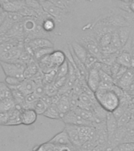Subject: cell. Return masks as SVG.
Instances as JSON below:
<instances>
[{
  "label": "cell",
  "mask_w": 134,
  "mask_h": 151,
  "mask_svg": "<svg viewBox=\"0 0 134 151\" xmlns=\"http://www.w3.org/2000/svg\"><path fill=\"white\" fill-rule=\"evenodd\" d=\"M41 6L45 13H47L48 15L52 17L57 22H62L66 17V15L69 14V12L66 11V9L57 6L48 0L41 2Z\"/></svg>",
  "instance_id": "3"
},
{
  "label": "cell",
  "mask_w": 134,
  "mask_h": 151,
  "mask_svg": "<svg viewBox=\"0 0 134 151\" xmlns=\"http://www.w3.org/2000/svg\"><path fill=\"white\" fill-rule=\"evenodd\" d=\"M120 64H118L116 61L111 65V76L113 77V79L115 77L116 74L118 73V69H119V68H120Z\"/></svg>",
  "instance_id": "43"
},
{
  "label": "cell",
  "mask_w": 134,
  "mask_h": 151,
  "mask_svg": "<svg viewBox=\"0 0 134 151\" xmlns=\"http://www.w3.org/2000/svg\"><path fill=\"white\" fill-rule=\"evenodd\" d=\"M37 63L40 69L42 71L43 73H48V72L52 70V69L55 67V66H54L52 65L51 61L50 60L49 54H48V55H46V56L44 57H43L42 58H40V60H38Z\"/></svg>",
  "instance_id": "23"
},
{
  "label": "cell",
  "mask_w": 134,
  "mask_h": 151,
  "mask_svg": "<svg viewBox=\"0 0 134 151\" xmlns=\"http://www.w3.org/2000/svg\"><path fill=\"white\" fill-rule=\"evenodd\" d=\"M38 99H40V98L34 92L25 95V101H24V103L22 105V109H33V106H34L35 101H37Z\"/></svg>",
  "instance_id": "28"
},
{
  "label": "cell",
  "mask_w": 134,
  "mask_h": 151,
  "mask_svg": "<svg viewBox=\"0 0 134 151\" xmlns=\"http://www.w3.org/2000/svg\"><path fill=\"white\" fill-rule=\"evenodd\" d=\"M105 124H106V132H107V135H108L109 139L113 135V134L115 132L116 130L118 129V120L113 115V113L107 112Z\"/></svg>",
  "instance_id": "13"
},
{
  "label": "cell",
  "mask_w": 134,
  "mask_h": 151,
  "mask_svg": "<svg viewBox=\"0 0 134 151\" xmlns=\"http://www.w3.org/2000/svg\"><path fill=\"white\" fill-rule=\"evenodd\" d=\"M111 36H112V32H106L104 33L99 38V40H97V42L100 46V47H106L107 45L111 43Z\"/></svg>",
  "instance_id": "36"
},
{
  "label": "cell",
  "mask_w": 134,
  "mask_h": 151,
  "mask_svg": "<svg viewBox=\"0 0 134 151\" xmlns=\"http://www.w3.org/2000/svg\"><path fill=\"white\" fill-rule=\"evenodd\" d=\"M21 80L17 79L16 77H12V76H7L6 80H5V83H7L9 87H14L17 86L20 83Z\"/></svg>",
  "instance_id": "40"
},
{
  "label": "cell",
  "mask_w": 134,
  "mask_h": 151,
  "mask_svg": "<svg viewBox=\"0 0 134 151\" xmlns=\"http://www.w3.org/2000/svg\"><path fill=\"white\" fill-rule=\"evenodd\" d=\"M134 79V68H128L123 76L120 79L116 80L114 83L125 92L129 91L130 86Z\"/></svg>",
  "instance_id": "5"
},
{
  "label": "cell",
  "mask_w": 134,
  "mask_h": 151,
  "mask_svg": "<svg viewBox=\"0 0 134 151\" xmlns=\"http://www.w3.org/2000/svg\"><path fill=\"white\" fill-rule=\"evenodd\" d=\"M134 150V142H121L117 146L114 147L111 151H133Z\"/></svg>",
  "instance_id": "30"
},
{
  "label": "cell",
  "mask_w": 134,
  "mask_h": 151,
  "mask_svg": "<svg viewBox=\"0 0 134 151\" xmlns=\"http://www.w3.org/2000/svg\"><path fill=\"white\" fill-rule=\"evenodd\" d=\"M50 60L51 61L52 65L55 67H58L60 65L66 61V56L65 52L62 51L60 50H54L49 54Z\"/></svg>",
  "instance_id": "19"
},
{
  "label": "cell",
  "mask_w": 134,
  "mask_h": 151,
  "mask_svg": "<svg viewBox=\"0 0 134 151\" xmlns=\"http://www.w3.org/2000/svg\"><path fill=\"white\" fill-rule=\"evenodd\" d=\"M54 50V47H44V48L36 49L33 51V58L37 61L38 60L42 58L43 57L48 55Z\"/></svg>",
  "instance_id": "29"
},
{
  "label": "cell",
  "mask_w": 134,
  "mask_h": 151,
  "mask_svg": "<svg viewBox=\"0 0 134 151\" xmlns=\"http://www.w3.org/2000/svg\"><path fill=\"white\" fill-rule=\"evenodd\" d=\"M40 70L37 61L33 58L28 64H26L25 68L24 70V77L25 79H32Z\"/></svg>",
  "instance_id": "16"
},
{
  "label": "cell",
  "mask_w": 134,
  "mask_h": 151,
  "mask_svg": "<svg viewBox=\"0 0 134 151\" xmlns=\"http://www.w3.org/2000/svg\"><path fill=\"white\" fill-rule=\"evenodd\" d=\"M68 73H69V62L68 61H67V59H66V61H64L63 63L62 64V65L58 66V70H57V74H56V77H55V79L67 76Z\"/></svg>",
  "instance_id": "32"
},
{
  "label": "cell",
  "mask_w": 134,
  "mask_h": 151,
  "mask_svg": "<svg viewBox=\"0 0 134 151\" xmlns=\"http://www.w3.org/2000/svg\"><path fill=\"white\" fill-rule=\"evenodd\" d=\"M25 6V1H21V2H11V1H7L2 3V9L3 11L7 13H18L19 10Z\"/></svg>",
  "instance_id": "17"
},
{
  "label": "cell",
  "mask_w": 134,
  "mask_h": 151,
  "mask_svg": "<svg viewBox=\"0 0 134 151\" xmlns=\"http://www.w3.org/2000/svg\"><path fill=\"white\" fill-rule=\"evenodd\" d=\"M38 1H39V2H40V3H41V2H45V1H47V0H38Z\"/></svg>",
  "instance_id": "54"
},
{
  "label": "cell",
  "mask_w": 134,
  "mask_h": 151,
  "mask_svg": "<svg viewBox=\"0 0 134 151\" xmlns=\"http://www.w3.org/2000/svg\"><path fill=\"white\" fill-rule=\"evenodd\" d=\"M130 9L132 10L133 13H134V1H132V2H130Z\"/></svg>",
  "instance_id": "48"
},
{
  "label": "cell",
  "mask_w": 134,
  "mask_h": 151,
  "mask_svg": "<svg viewBox=\"0 0 134 151\" xmlns=\"http://www.w3.org/2000/svg\"><path fill=\"white\" fill-rule=\"evenodd\" d=\"M94 94L97 102L106 112L112 113L119 106L120 99L112 90L99 87Z\"/></svg>",
  "instance_id": "1"
},
{
  "label": "cell",
  "mask_w": 134,
  "mask_h": 151,
  "mask_svg": "<svg viewBox=\"0 0 134 151\" xmlns=\"http://www.w3.org/2000/svg\"><path fill=\"white\" fill-rule=\"evenodd\" d=\"M57 109L59 110L60 116L62 117L63 116L65 113L70 110V101H69V95H61V98L56 104Z\"/></svg>",
  "instance_id": "20"
},
{
  "label": "cell",
  "mask_w": 134,
  "mask_h": 151,
  "mask_svg": "<svg viewBox=\"0 0 134 151\" xmlns=\"http://www.w3.org/2000/svg\"><path fill=\"white\" fill-rule=\"evenodd\" d=\"M44 87L45 94H47L48 96L51 97L58 94V91H59V89H58L56 87V86L54 84V83H48V84H45Z\"/></svg>",
  "instance_id": "38"
},
{
  "label": "cell",
  "mask_w": 134,
  "mask_h": 151,
  "mask_svg": "<svg viewBox=\"0 0 134 151\" xmlns=\"http://www.w3.org/2000/svg\"><path fill=\"white\" fill-rule=\"evenodd\" d=\"M126 142H134V135L133 136H132L131 138H130V139H128L127 141Z\"/></svg>",
  "instance_id": "49"
},
{
  "label": "cell",
  "mask_w": 134,
  "mask_h": 151,
  "mask_svg": "<svg viewBox=\"0 0 134 151\" xmlns=\"http://www.w3.org/2000/svg\"><path fill=\"white\" fill-rule=\"evenodd\" d=\"M128 69L127 67H125V66H123V65H121L120 68H119V69H118V73H117V74H116L115 77L114 78V81L115 82L116 80H118V79H120L122 76H123V74L126 72V70Z\"/></svg>",
  "instance_id": "44"
},
{
  "label": "cell",
  "mask_w": 134,
  "mask_h": 151,
  "mask_svg": "<svg viewBox=\"0 0 134 151\" xmlns=\"http://www.w3.org/2000/svg\"><path fill=\"white\" fill-rule=\"evenodd\" d=\"M15 107V102H14L13 98H7L0 100V112H9Z\"/></svg>",
  "instance_id": "27"
},
{
  "label": "cell",
  "mask_w": 134,
  "mask_h": 151,
  "mask_svg": "<svg viewBox=\"0 0 134 151\" xmlns=\"http://www.w3.org/2000/svg\"><path fill=\"white\" fill-rule=\"evenodd\" d=\"M35 83L31 79H24L21 80L20 83L14 87H16L17 89L23 93L25 95H27L28 94H31L34 92V90L35 88Z\"/></svg>",
  "instance_id": "14"
},
{
  "label": "cell",
  "mask_w": 134,
  "mask_h": 151,
  "mask_svg": "<svg viewBox=\"0 0 134 151\" xmlns=\"http://www.w3.org/2000/svg\"><path fill=\"white\" fill-rule=\"evenodd\" d=\"M20 112H21V109L16 107H14L13 109L9 111V120L7 122V126H16V125L21 124V119H20Z\"/></svg>",
  "instance_id": "24"
},
{
  "label": "cell",
  "mask_w": 134,
  "mask_h": 151,
  "mask_svg": "<svg viewBox=\"0 0 134 151\" xmlns=\"http://www.w3.org/2000/svg\"><path fill=\"white\" fill-rule=\"evenodd\" d=\"M47 142L52 144L55 146H70L72 145L70 138L66 130L63 129L59 134H55L50 141Z\"/></svg>",
  "instance_id": "10"
},
{
  "label": "cell",
  "mask_w": 134,
  "mask_h": 151,
  "mask_svg": "<svg viewBox=\"0 0 134 151\" xmlns=\"http://www.w3.org/2000/svg\"><path fill=\"white\" fill-rule=\"evenodd\" d=\"M117 33H118V37L120 40L122 47H123L129 41V39L131 35V28L128 26L121 27L117 29Z\"/></svg>",
  "instance_id": "22"
},
{
  "label": "cell",
  "mask_w": 134,
  "mask_h": 151,
  "mask_svg": "<svg viewBox=\"0 0 134 151\" xmlns=\"http://www.w3.org/2000/svg\"><path fill=\"white\" fill-rule=\"evenodd\" d=\"M133 96H134V91H133Z\"/></svg>",
  "instance_id": "56"
},
{
  "label": "cell",
  "mask_w": 134,
  "mask_h": 151,
  "mask_svg": "<svg viewBox=\"0 0 134 151\" xmlns=\"http://www.w3.org/2000/svg\"><path fill=\"white\" fill-rule=\"evenodd\" d=\"M54 151H71L70 146H55Z\"/></svg>",
  "instance_id": "46"
},
{
  "label": "cell",
  "mask_w": 134,
  "mask_h": 151,
  "mask_svg": "<svg viewBox=\"0 0 134 151\" xmlns=\"http://www.w3.org/2000/svg\"><path fill=\"white\" fill-rule=\"evenodd\" d=\"M38 114L33 109H23L20 112L21 124L32 125L36 121Z\"/></svg>",
  "instance_id": "9"
},
{
  "label": "cell",
  "mask_w": 134,
  "mask_h": 151,
  "mask_svg": "<svg viewBox=\"0 0 134 151\" xmlns=\"http://www.w3.org/2000/svg\"><path fill=\"white\" fill-rule=\"evenodd\" d=\"M133 56L132 54H130V52L125 51V50H121L120 53L118 54L116 61L118 64H120L121 65L125 66L127 68L131 67V62H132Z\"/></svg>",
  "instance_id": "21"
},
{
  "label": "cell",
  "mask_w": 134,
  "mask_h": 151,
  "mask_svg": "<svg viewBox=\"0 0 134 151\" xmlns=\"http://www.w3.org/2000/svg\"><path fill=\"white\" fill-rule=\"evenodd\" d=\"M133 151H134V150H133Z\"/></svg>",
  "instance_id": "57"
},
{
  "label": "cell",
  "mask_w": 134,
  "mask_h": 151,
  "mask_svg": "<svg viewBox=\"0 0 134 151\" xmlns=\"http://www.w3.org/2000/svg\"><path fill=\"white\" fill-rule=\"evenodd\" d=\"M56 23L57 21L52 17L47 14V16L43 18L42 21H41V27L45 32L49 34V33L54 32L56 28Z\"/></svg>",
  "instance_id": "18"
},
{
  "label": "cell",
  "mask_w": 134,
  "mask_h": 151,
  "mask_svg": "<svg viewBox=\"0 0 134 151\" xmlns=\"http://www.w3.org/2000/svg\"><path fill=\"white\" fill-rule=\"evenodd\" d=\"M9 112H0V125L1 126H7V122L9 120Z\"/></svg>",
  "instance_id": "42"
},
{
  "label": "cell",
  "mask_w": 134,
  "mask_h": 151,
  "mask_svg": "<svg viewBox=\"0 0 134 151\" xmlns=\"http://www.w3.org/2000/svg\"><path fill=\"white\" fill-rule=\"evenodd\" d=\"M130 120H131V109H127L125 111V113H123L122 115L118 119V127L125 126L128 123L130 122Z\"/></svg>",
  "instance_id": "33"
},
{
  "label": "cell",
  "mask_w": 134,
  "mask_h": 151,
  "mask_svg": "<svg viewBox=\"0 0 134 151\" xmlns=\"http://www.w3.org/2000/svg\"><path fill=\"white\" fill-rule=\"evenodd\" d=\"M73 111H74L77 114L81 116L83 119L88 120V121H91V122L94 123L95 121V117L93 113L91 110H88V109H85L78 106L77 108H75ZM95 124V123H94Z\"/></svg>",
  "instance_id": "26"
},
{
  "label": "cell",
  "mask_w": 134,
  "mask_h": 151,
  "mask_svg": "<svg viewBox=\"0 0 134 151\" xmlns=\"http://www.w3.org/2000/svg\"><path fill=\"white\" fill-rule=\"evenodd\" d=\"M63 1L66 10L68 12H70L71 9L73 7L77 0H63Z\"/></svg>",
  "instance_id": "45"
},
{
  "label": "cell",
  "mask_w": 134,
  "mask_h": 151,
  "mask_svg": "<svg viewBox=\"0 0 134 151\" xmlns=\"http://www.w3.org/2000/svg\"><path fill=\"white\" fill-rule=\"evenodd\" d=\"M3 12V9H2V4L0 3V14Z\"/></svg>",
  "instance_id": "51"
},
{
  "label": "cell",
  "mask_w": 134,
  "mask_h": 151,
  "mask_svg": "<svg viewBox=\"0 0 134 151\" xmlns=\"http://www.w3.org/2000/svg\"><path fill=\"white\" fill-rule=\"evenodd\" d=\"M86 1H93V0H86Z\"/></svg>",
  "instance_id": "55"
},
{
  "label": "cell",
  "mask_w": 134,
  "mask_h": 151,
  "mask_svg": "<svg viewBox=\"0 0 134 151\" xmlns=\"http://www.w3.org/2000/svg\"><path fill=\"white\" fill-rule=\"evenodd\" d=\"M12 98L10 88L5 82H0V100Z\"/></svg>",
  "instance_id": "34"
},
{
  "label": "cell",
  "mask_w": 134,
  "mask_h": 151,
  "mask_svg": "<svg viewBox=\"0 0 134 151\" xmlns=\"http://www.w3.org/2000/svg\"><path fill=\"white\" fill-rule=\"evenodd\" d=\"M61 120L66 124H72L76 125V126H91V127L95 126L94 123L83 119L81 116H80L73 110H70L65 113Z\"/></svg>",
  "instance_id": "4"
},
{
  "label": "cell",
  "mask_w": 134,
  "mask_h": 151,
  "mask_svg": "<svg viewBox=\"0 0 134 151\" xmlns=\"http://www.w3.org/2000/svg\"><path fill=\"white\" fill-rule=\"evenodd\" d=\"M81 44L89 53L95 55L98 59L100 58V57L102 56L101 47L96 40V38H85L83 40Z\"/></svg>",
  "instance_id": "6"
},
{
  "label": "cell",
  "mask_w": 134,
  "mask_h": 151,
  "mask_svg": "<svg viewBox=\"0 0 134 151\" xmlns=\"http://www.w3.org/2000/svg\"><path fill=\"white\" fill-rule=\"evenodd\" d=\"M34 51L35 50L44 47H54L53 42L47 38H35L29 40L28 42H25Z\"/></svg>",
  "instance_id": "12"
},
{
  "label": "cell",
  "mask_w": 134,
  "mask_h": 151,
  "mask_svg": "<svg viewBox=\"0 0 134 151\" xmlns=\"http://www.w3.org/2000/svg\"><path fill=\"white\" fill-rule=\"evenodd\" d=\"M34 93L37 95L39 98H41L45 94V87L43 83L35 85V88L34 90Z\"/></svg>",
  "instance_id": "41"
},
{
  "label": "cell",
  "mask_w": 134,
  "mask_h": 151,
  "mask_svg": "<svg viewBox=\"0 0 134 151\" xmlns=\"http://www.w3.org/2000/svg\"><path fill=\"white\" fill-rule=\"evenodd\" d=\"M78 134L80 142H84L89 140H95L96 135V129L95 127L91 126H78ZM96 141V140H95Z\"/></svg>",
  "instance_id": "7"
},
{
  "label": "cell",
  "mask_w": 134,
  "mask_h": 151,
  "mask_svg": "<svg viewBox=\"0 0 134 151\" xmlns=\"http://www.w3.org/2000/svg\"><path fill=\"white\" fill-rule=\"evenodd\" d=\"M99 78H100V82L106 83H108V84H115L113 77L111 75L104 73V71L102 70H99Z\"/></svg>",
  "instance_id": "39"
},
{
  "label": "cell",
  "mask_w": 134,
  "mask_h": 151,
  "mask_svg": "<svg viewBox=\"0 0 134 151\" xmlns=\"http://www.w3.org/2000/svg\"><path fill=\"white\" fill-rule=\"evenodd\" d=\"M0 65L4 72L6 76L16 77L21 80L25 79L24 77V70L26 65L20 61L16 62H7L0 61Z\"/></svg>",
  "instance_id": "2"
},
{
  "label": "cell",
  "mask_w": 134,
  "mask_h": 151,
  "mask_svg": "<svg viewBox=\"0 0 134 151\" xmlns=\"http://www.w3.org/2000/svg\"><path fill=\"white\" fill-rule=\"evenodd\" d=\"M66 132L68 134V136L70 138L72 145L74 146H81V142H80V138H79V134H78V126L72 124H66V127H64Z\"/></svg>",
  "instance_id": "11"
},
{
  "label": "cell",
  "mask_w": 134,
  "mask_h": 151,
  "mask_svg": "<svg viewBox=\"0 0 134 151\" xmlns=\"http://www.w3.org/2000/svg\"><path fill=\"white\" fill-rule=\"evenodd\" d=\"M110 45L113 47L114 49H115L117 51H121L122 49L120 40H119V37H118V33H117V30L114 31L113 32H112V36H111V40Z\"/></svg>",
  "instance_id": "35"
},
{
  "label": "cell",
  "mask_w": 134,
  "mask_h": 151,
  "mask_svg": "<svg viewBox=\"0 0 134 151\" xmlns=\"http://www.w3.org/2000/svg\"><path fill=\"white\" fill-rule=\"evenodd\" d=\"M43 115L50 119H53V120H61V116L59 113L58 109H57L56 105L51 104L47 108L46 111L43 113Z\"/></svg>",
  "instance_id": "25"
},
{
  "label": "cell",
  "mask_w": 134,
  "mask_h": 151,
  "mask_svg": "<svg viewBox=\"0 0 134 151\" xmlns=\"http://www.w3.org/2000/svg\"><path fill=\"white\" fill-rule=\"evenodd\" d=\"M48 107L47 105L44 102V101L42 99H38L37 101H35L34 106H33V109L35 111V113L38 115H43V113H44L47 108Z\"/></svg>",
  "instance_id": "31"
},
{
  "label": "cell",
  "mask_w": 134,
  "mask_h": 151,
  "mask_svg": "<svg viewBox=\"0 0 134 151\" xmlns=\"http://www.w3.org/2000/svg\"><path fill=\"white\" fill-rule=\"evenodd\" d=\"M100 83L99 70L95 68H90L88 70V76L86 78V84L92 91L95 92L99 87Z\"/></svg>",
  "instance_id": "8"
},
{
  "label": "cell",
  "mask_w": 134,
  "mask_h": 151,
  "mask_svg": "<svg viewBox=\"0 0 134 151\" xmlns=\"http://www.w3.org/2000/svg\"><path fill=\"white\" fill-rule=\"evenodd\" d=\"M8 1H11V2H21V1H25V0H8Z\"/></svg>",
  "instance_id": "50"
},
{
  "label": "cell",
  "mask_w": 134,
  "mask_h": 151,
  "mask_svg": "<svg viewBox=\"0 0 134 151\" xmlns=\"http://www.w3.org/2000/svg\"><path fill=\"white\" fill-rule=\"evenodd\" d=\"M6 16H7V12L3 11L2 13H1V14H0V26L2 25V22L4 21Z\"/></svg>",
  "instance_id": "47"
},
{
  "label": "cell",
  "mask_w": 134,
  "mask_h": 151,
  "mask_svg": "<svg viewBox=\"0 0 134 151\" xmlns=\"http://www.w3.org/2000/svg\"><path fill=\"white\" fill-rule=\"evenodd\" d=\"M7 1H8V0H0V3L2 4V3H3V2H7Z\"/></svg>",
  "instance_id": "52"
},
{
  "label": "cell",
  "mask_w": 134,
  "mask_h": 151,
  "mask_svg": "<svg viewBox=\"0 0 134 151\" xmlns=\"http://www.w3.org/2000/svg\"><path fill=\"white\" fill-rule=\"evenodd\" d=\"M121 1H122L124 2H130L131 0H121Z\"/></svg>",
  "instance_id": "53"
},
{
  "label": "cell",
  "mask_w": 134,
  "mask_h": 151,
  "mask_svg": "<svg viewBox=\"0 0 134 151\" xmlns=\"http://www.w3.org/2000/svg\"><path fill=\"white\" fill-rule=\"evenodd\" d=\"M97 61H99V59L97 58L95 55H93V54L88 51L87 57H86L85 62H84L85 68H87V70H88V69H90V68H92V65H93Z\"/></svg>",
  "instance_id": "37"
},
{
  "label": "cell",
  "mask_w": 134,
  "mask_h": 151,
  "mask_svg": "<svg viewBox=\"0 0 134 151\" xmlns=\"http://www.w3.org/2000/svg\"><path fill=\"white\" fill-rule=\"evenodd\" d=\"M71 49H72V52L75 54L76 57L84 63L88 54V50H86V48L81 43L73 41L71 43Z\"/></svg>",
  "instance_id": "15"
}]
</instances>
